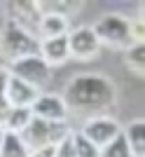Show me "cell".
<instances>
[{
    "mask_svg": "<svg viewBox=\"0 0 145 157\" xmlns=\"http://www.w3.org/2000/svg\"><path fill=\"white\" fill-rule=\"evenodd\" d=\"M68 52L77 61H91L101 52V42L94 35L91 26H77L68 33Z\"/></svg>",
    "mask_w": 145,
    "mask_h": 157,
    "instance_id": "52a82bcc",
    "label": "cell"
},
{
    "mask_svg": "<svg viewBox=\"0 0 145 157\" xmlns=\"http://www.w3.org/2000/svg\"><path fill=\"white\" fill-rule=\"evenodd\" d=\"M28 157H54V145H45V148H35L28 152Z\"/></svg>",
    "mask_w": 145,
    "mask_h": 157,
    "instance_id": "44dd1931",
    "label": "cell"
},
{
    "mask_svg": "<svg viewBox=\"0 0 145 157\" xmlns=\"http://www.w3.org/2000/svg\"><path fill=\"white\" fill-rule=\"evenodd\" d=\"M61 98L68 113L72 110L94 117L117 103V87L103 73H77L68 80Z\"/></svg>",
    "mask_w": 145,
    "mask_h": 157,
    "instance_id": "6da1fadb",
    "label": "cell"
},
{
    "mask_svg": "<svg viewBox=\"0 0 145 157\" xmlns=\"http://www.w3.org/2000/svg\"><path fill=\"white\" fill-rule=\"evenodd\" d=\"M94 35L99 38L101 47H112V49H126L129 45H133L131 35V19L124 14H103L96 24L91 26Z\"/></svg>",
    "mask_w": 145,
    "mask_h": 157,
    "instance_id": "3957f363",
    "label": "cell"
},
{
    "mask_svg": "<svg viewBox=\"0 0 145 157\" xmlns=\"http://www.w3.org/2000/svg\"><path fill=\"white\" fill-rule=\"evenodd\" d=\"M40 49V40L35 35L21 28L17 21L5 19L2 26H0V56L12 63L17 59H24V56H33Z\"/></svg>",
    "mask_w": 145,
    "mask_h": 157,
    "instance_id": "7a4b0ae2",
    "label": "cell"
},
{
    "mask_svg": "<svg viewBox=\"0 0 145 157\" xmlns=\"http://www.w3.org/2000/svg\"><path fill=\"white\" fill-rule=\"evenodd\" d=\"M31 117H33L31 108H9L7 115H5V120H2V124H0V129L12 131V134H21V131L28 127Z\"/></svg>",
    "mask_w": 145,
    "mask_h": 157,
    "instance_id": "5bb4252c",
    "label": "cell"
},
{
    "mask_svg": "<svg viewBox=\"0 0 145 157\" xmlns=\"http://www.w3.org/2000/svg\"><path fill=\"white\" fill-rule=\"evenodd\" d=\"M7 19L17 21L21 28H26L31 35L38 38V26H40V19H42L40 2H31V0L9 2V5H7Z\"/></svg>",
    "mask_w": 145,
    "mask_h": 157,
    "instance_id": "ba28073f",
    "label": "cell"
},
{
    "mask_svg": "<svg viewBox=\"0 0 145 157\" xmlns=\"http://www.w3.org/2000/svg\"><path fill=\"white\" fill-rule=\"evenodd\" d=\"M40 59L45 61L49 68L52 66H61L70 59V52H68V35H59V38H47L40 40Z\"/></svg>",
    "mask_w": 145,
    "mask_h": 157,
    "instance_id": "30bf717a",
    "label": "cell"
},
{
    "mask_svg": "<svg viewBox=\"0 0 145 157\" xmlns=\"http://www.w3.org/2000/svg\"><path fill=\"white\" fill-rule=\"evenodd\" d=\"M9 75L19 78L21 82L31 85L33 89H45L52 80V68L40 59V54H33V56H24V59H17L9 63Z\"/></svg>",
    "mask_w": 145,
    "mask_h": 157,
    "instance_id": "5b68a950",
    "label": "cell"
},
{
    "mask_svg": "<svg viewBox=\"0 0 145 157\" xmlns=\"http://www.w3.org/2000/svg\"><path fill=\"white\" fill-rule=\"evenodd\" d=\"M70 127L68 122H47V120H40V117H31L28 127L21 131L19 136L21 141L26 143L28 152L35 150V148H45V145H56L61 138L70 134Z\"/></svg>",
    "mask_w": 145,
    "mask_h": 157,
    "instance_id": "277c9868",
    "label": "cell"
},
{
    "mask_svg": "<svg viewBox=\"0 0 145 157\" xmlns=\"http://www.w3.org/2000/svg\"><path fill=\"white\" fill-rule=\"evenodd\" d=\"M7 80H9V71H7L5 66H0V124H2V120H5L7 110H9V103H7Z\"/></svg>",
    "mask_w": 145,
    "mask_h": 157,
    "instance_id": "d6986e66",
    "label": "cell"
},
{
    "mask_svg": "<svg viewBox=\"0 0 145 157\" xmlns=\"http://www.w3.org/2000/svg\"><path fill=\"white\" fill-rule=\"evenodd\" d=\"M54 157H77L75 155V145H72V131L66 134L59 143L54 145Z\"/></svg>",
    "mask_w": 145,
    "mask_h": 157,
    "instance_id": "ffe728a7",
    "label": "cell"
},
{
    "mask_svg": "<svg viewBox=\"0 0 145 157\" xmlns=\"http://www.w3.org/2000/svg\"><path fill=\"white\" fill-rule=\"evenodd\" d=\"M70 19L61 17V14H52L45 12L42 19H40L38 26V40H47V38H59V35H68L70 33Z\"/></svg>",
    "mask_w": 145,
    "mask_h": 157,
    "instance_id": "7c38bea8",
    "label": "cell"
},
{
    "mask_svg": "<svg viewBox=\"0 0 145 157\" xmlns=\"http://www.w3.org/2000/svg\"><path fill=\"white\" fill-rule=\"evenodd\" d=\"M38 89H33L31 85H26V82H21L19 78H14V75H9V80H7V103H9V108H31L33 105V101L38 98Z\"/></svg>",
    "mask_w": 145,
    "mask_h": 157,
    "instance_id": "8fae6325",
    "label": "cell"
},
{
    "mask_svg": "<svg viewBox=\"0 0 145 157\" xmlns=\"http://www.w3.org/2000/svg\"><path fill=\"white\" fill-rule=\"evenodd\" d=\"M0 138H2V129H0Z\"/></svg>",
    "mask_w": 145,
    "mask_h": 157,
    "instance_id": "7402d4cb",
    "label": "cell"
},
{
    "mask_svg": "<svg viewBox=\"0 0 145 157\" xmlns=\"http://www.w3.org/2000/svg\"><path fill=\"white\" fill-rule=\"evenodd\" d=\"M72 145H75V155L77 157H101V148H96L80 131H72Z\"/></svg>",
    "mask_w": 145,
    "mask_h": 157,
    "instance_id": "e0dca14e",
    "label": "cell"
},
{
    "mask_svg": "<svg viewBox=\"0 0 145 157\" xmlns=\"http://www.w3.org/2000/svg\"><path fill=\"white\" fill-rule=\"evenodd\" d=\"M101 157H133V155H131V150H129V145H126L124 136L119 134L106 148H101Z\"/></svg>",
    "mask_w": 145,
    "mask_h": 157,
    "instance_id": "ac0fdd59",
    "label": "cell"
},
{
    "mask_svg": "<svg viewBox=\"0 0 145 157\" xmlns=\"http://www.w3.org/2000/svg\"><path fill=\"white\" fill-rule=\"evenodd\" d=\"M33 117L47 120V122H66L68 117V108L63 103V98L59 94H38V98L31 105Z\"/></svg>",
    "mask_w": 145,
    "mask_h": 157,
    "instance_id": "9c48e42d",
    "label": "cell"
},
{
    "mask_svg": "<svg viewBox=\"0 0 145 157\" xmlns=\"http://www.w3.org/2000/svg\"><path fill=\"white\" fill-rule=\"evenodd\" d=\"M122 136H124L133 157H145V122H143V117L129 122L122 129Z\"/></svg>",
    "mask_w": 145,
    "mask_h": 157,
    "instance_id": "4fadbf2b",
    "label": "cell"
},
{
    "mask_svg": "<svg viewBox=\"0 0 145 157\" xmlns=\"http://www.w3.org/2000/svg\"><path fill=\"white\" fill-rule=\"evenodd\" d=\"M80 134L89 138L96 148H106L110 141H115L122 134V124L110 115H94V117H87Z\"/></svg>",
    "mask_w": 145,
    "mask_h": 157,
    "instance_id": "8992f818",
    "label": "cell"
},
{
    "mask_svg": "<svg viewBox=\"0 0 145 157\" xmlns=\"http://www.w3.org/2000/svg\"><path fill=\"white\" fill-rule=\"evenodd\" d=\"M0 157H28V148L21 141L19 134L2 131V138H0Z\"/></svg>",
    "mask_w": 145,
    "mask_h": 157,
    "instance_id": "9a60e30c",
    "label": "cell"
},
{
    "mask_svg": "<svg viewBox=\"0 0 145 157\" xmlns=\"http://www.w3.org/2000/svg\"><path fill=\"white\" fill-rule=\"evenodd\" d=\"M124 63L133 75L143 78V73H145V45L143 42H133V45L126 47L124 49Z\"/></svg>",
    "mask_w": 145,
    "mask_h": 157,
    "instance_id": "2e32d148",
    "label": "cell"
}]
</instances>
